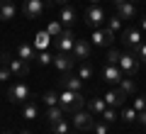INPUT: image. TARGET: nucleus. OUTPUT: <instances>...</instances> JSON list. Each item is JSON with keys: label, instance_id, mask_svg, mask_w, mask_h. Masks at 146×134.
Wrapping results in <instances>:
<instances>
[{"label": "nucleus", "instance_id": "nucleus-1", "mask_svg": "<svg viewBox=\"0 0 146 134\" xmlns=\"http://www.w3.org/2000/svg\"><path fill=\"white\" fill-rule=\"evenodd\" d=\"M83 95H80V90H66V93L58 95V105H61L63 110L68 112H78V110H83Z\"/></svg>", "mask_w": 146, "mask_h": 134}, {"label": "nucleus", "instance_id": "nucleus-2", "mask_svg": "<svg viewBox=\"0 0 146 134\" xmlns=\"http://www.w3.org/2000/svg\"><path fill=\"white\" fill-rule=\"evenodd\" d=\"M32 98V90L27 83H15V85L7 88V100H10L12 105H20V103H27V100Z\"/></svg>", "mask_w": 146, "mask_h": 134}, {"label": "nucleus", "instance_id": "nucleus-3", "mask_svg": "<svg viewBox=\"0 0 146 134\" xmlns=\"http://www.w3.org/2000/svg\"><path fill=\"white\" fill-rule=\"evenodd\" d=\"M117 66L122 68V73H124V76H136V71H139V59L131 56V54H122Z\"/></svg>", "mask_w": 146, "mask_h": 134}, {"label": "nucleus", "instance_id": "nucleus-4", "mask_svg": "<svg viewBox=\"0 0 146 134\" xmlns=\"http://www.w3.org/2000/svg\"><path fill=\"white\" fill-rule=\"evenodd\" d=\"M44 7H46L44 0H25L22 12H25V17H29V20H36V17L44 12Z\"/></svg>", "mask_w": 146, "mask_h": 134}, {"label": "nucleus", "instance_id": "nucleus-5", "mask_svg": "<svg viewBox=\"0 0 146 134\" xmlns=\"http://www.w3.org/2000/svg\"><path fill=\"white\" fill-rule=\"evenodd\" d=\"M105 20H107V15H105V10L100 5H90L88 7V12H85V22H88V27H100Z\"/></svg>", "mask_w": 146, "mask_h": 134}, {"label": "nucleus", "instance_id": "nucleus-6", "mask_svg": "<svg viewBox=\"0 0 146 134\" xmlns=\"http://www.w3.org/2000/svg\"><path fill=\"white\" fill-rule=\"evenodd\" d=\"M112 3H115L117 15H119L122 20H134V17H136V7H134L131 0H112Z\"/></svg>", "mask_w": 146, "mask_h": 134}, {"label": "nucleus", "instance_id": "nucleus-7", "mask_svg": "<svg viewBox=\"0 0 146 134\" xmlns=\"http://www.w3.org/2000/svg\"><path fill=\"white\" fill-rule=\"evenodd\" d=\"M93 115L90 112H83V110H78V112H73V127L80 129V132H88V129H93Z\"/></svg>", "mask_w": 146, "mask_h": 134}, {"label": "nucleus", "instance_id": "nucleus-8", "mask_svg": "<svg viewBox=\"0 0 146 134\" xmlns=\"http://www.w3.org/2000/svg\"><path fill=\"white\" fill-rule=\"evenodd\" d=\"M105 103H107V107H122V105L127 103V93L122 88H112V90H107V95H105Z\"/></svg>", "mask_w": 146, "mask_h": 134}, {"label": "nucleus", "instance_id": "nucleus-9", "mask_svg": "<svg viewBox=\"0 0 146 134\" xmlns=\"http://www.w3.org/2000/svg\"><path fill=\"white\" fill-rule=\"evenodd\" d=\"M73 54H68V51H58L56 56H54V66L58 68L61 73H68V71H73Z\"/></svg>", "mask_w": 146, "mask_h": 134}, {"label": "nucleus", "instance_id": "nucleus-10", "mask_svg": "<svg viewBox=\"0 0 146 134\" xmlns=\"http://www.w3.org/2000/svg\"><path fill=\"white\" fill-rule=\"evenodd\" d=\"M115 41V32L112 29H95L93 32V44L95 47H112Z\"/></svg>", "mask_w": 146, "mask_h": 134}, {"label": "nucleus", "instance_id": "nucleus-11", "mask_svg": "<svg viewBox=\"0 0 146 134\" xmlns=\"http://www.w3.org/2000/svg\"><path fill=\"white\" fill-rule=\"evenodd\" d=\"M102 78L110 83V85H117V83L124 78V73H122V68L117 66V63H107V66H105V71H102Z\"/></svg>", "mask_w": 146, "mask_h": 134}, {"label": "nucleus", "instance_id": "nucleus-12", "mask_svg": "<svg viewBox=\"0 0 146 134\" xmlns=\"http://www.w3.org/2000/svg\"><path fill=\"white\" fill-rule=\"evenodd\" d=\"M73 44H76V37H73L71 29H63L61 37H56V49H58V51H68V54H71L73 51Z\"/></svg>", "mask_w": 146, "mask_h": 134}, {"label": "nucleus", "instance_id": "nucleus-13", "mask_svg": "<svg viewBox=\"0 0 146 134\" xmlns=\"http://www.w3.org/2000/svg\"><path fill=\"white\" fill-rule=\"evenodd\" d=\"M7 66H10V73H12L15 78H25L27 73H29V63L22 61L20 56H15V59L10 56V63H7Z\"/></svg>", "mask_w": 146, "mask_h": 134}, {"label": "nucleus", "instance_id": "nucleus-14", "mask_svg": "<svg viewBox=\"0 0 146 134\" xmlns=\"http://www.w3.org/2000/svg\"><path fill=\"white\" fill-rule=\"evenodd\" d=\"M71 54H73V59H78V61H88L90 59V44L85 39H76Z\"/></svg>", "mask_w": 146, "mask_h": 134}, {"label": "nucleus", "instance_id": "nucleus-15", "mask_svg": "<svg viewBox=\"0 0 146 134\" xmlns=\"http://www.w3.org/2000/svg\"><path fill=\"white\" fill-rule=\"evenodd\" d=\"M122 41H124L129 49H134V51H136V47L141 44V34H139V29H134V27H127V29L122 32Z\"/></svg>", "mask_w": 146, "mask_h": 134}, {"label": "nucleus", "instance_id": "nucleus-16", "mask_svg": "<svg viewBox=\"0 0 146 134\" xmlns=\"http://www.w3.org/2000/svg\"><path fill=\"white\" fill-rule=\"evenodd\" d=\"M61 85L66 88V90H80V88H83V81L68 71V73H63V76H61Z\"/></svg>", "mask_w": 146, "mask_h": 134}, {"label": "nucleus", "instance_id": "nucleus-17", "mask_svg": "<svg viewBox=\"0 0 146 134\" xmlns=\"http://www.w3.org/2000/svg\"><path fill=\"white\" fill-rule=\"evenodd\" d=\"M15 17V3L12 0H0V22H7Z\"/></svg>", "mask_w": 146, "mask_h": 134}, {"label": "nucleus", "instance_id": "nucleus-18", "mask_svg": "<svg viewBox=\"0 0 146 134\" xmlns=\"http://www.w3.org/2000/svg\"><path fill=\"white\" fill-rule=\"evenodd\" d=\"M17 56H20L22 61H27V63H29L32 59H36V49L32 47V44H27V41H22L20 47H17Z\"/></svg>", "mask_w": 146, "mask_h": 134}, {"label": "nucleus", "instance_id": "nucleus-19", "mask_svg": "<svg viewBox=\"0 0 146 134\" xmlns=\"http://www.w3.org/2000/svg\"><path fill=\"white\" fill-rule=\"evenodd\" d=\"M58 22H61L63 27H73V22H76V10L68 5L61 7V15H58Z\"/></svg>", "mask_w": 146, "mask_h": 134}, {"label": "nucleus", "instance_id": "nucleus-20", "mask_svg": "<svg viewBox=\"0 0 146 134\" xmlns=\"http://www.w3.org/2000/svg\"><path fill=\"white\" fill-rule=\"evenodd\" d=\"M46 117H49L51 124H56V122H61V119L66 117V110H63L61 105H51V107L46 110Z\"/></svg>", "mask_w": 146, "mask_h": 134}, {"label": "nucleus", "instance_id": "nucleus-21", "mask_svg": "<svg viewBox=\"0 0 146 134\" xmlns=\"http://www.w3.org/2000/svg\"><path fill=\"white\" fill-rule=\"evenodd\" d=\"M46 32H49V37H51V39H56V37H61V32H63V25L58 20H51L46 25Z\"/></svg>", "mask_w": 146, "mask_h": 134}, {"label": "nucleus", "instance_id": "nucleus-22", "mask_svg": "<svg viewBox=\"0 0 146 134\" xmlns=\"http://www.w3.org/2000/svg\"><path fill=\"white\" fill-rule=\"evenodd\" d=\"M105 107H107L105 98H95V100H90V115H102Z\"/></svg>", "mask_w": 146, "mask_h": 134}, {"label": "nucleus", "instance_id": "nucleus-23", "mask_svg": "<svg viewBox=\"0 0 146 134\" xmlns=\"http://www.w3.org/2000/svg\"><path fill=\"white\" fill-rule=\"evenodd\" d=\"M22 115H25V119H34L39 117V110H36L34 103H25V107H22Z\"/></svg>", "mask_w": 146, "mask_h": 134}, {"label": "nucleus", "instance_id": "nucleus-24", "mask_svg": "<svg viewBox=\"0 0 146 134\" xmlns=\"http://www.w3.org/2000/svg\"><path fill=\"white\" fill-rule=\"evenodd\" d=\"M49 39H51V37H49L46 29L39 32V34H36V41H34V49H46L49 47Z\"/></svg>", "mask_w": 146, "mask_h": 134}, {"label": "nucleus", "instance_id": "nucleus-25", "mask_svg": "<svg viewBox=\"0 0 146 134\" xmlns=\"http://www.w3.org/2000/svg\"><path fill=\"white\" fill-rule=\"evenodd\" d=\"M119 83H122V90H124L127 95H131V93H136V83L131 81V76H124V78H122Z\"/></svg>", "mask_w": 146, "mask_h": 134}, {"label": "nucleus", "instance_id": "nucleus-26", "mask_svg": "<svg viewBox=\"0 0 146 134\" xmlns=\"http://www.w3.org/2000/svg\"><path fill=\"white\" fill-rule=\"evenodd\" d=\"M100 117H102V122H107V124H110V122H117V119H119V115L115 112V107H105Z\"/></svg>", "mask_w": 146, "mask_h": 134}, {"label": "nucleus", "instance_id": "nucleus-27", "mask_svg": "<svg viewBox=\"0 0 146 134\" xmlns=\"http://www.w3.org/2000/svg\"><path fill=\"white\" fill-rule=\"evenodd\" d=\"M68 132H71V127H68L66 119H61V122L51 124V134H68Z\"/></svg>", "mask_w": 146, "mask_h": 134}, {"label": "nucleus", "instance_id": "nucleus-28", "mask_svg": "<svg viewBox=\"0 0 146 134\" xmlns=\"http://www.w3.org/2000/svg\"><path fill=\"white\" fill-rule=\"evenodd\" d=\"M78 78L80 81H85V78H93V66H90V63H80V68H78Z\"/></svg>", "mask_w": 146, "mask_h": 134}, {"label": "nucleus", "instance_id": "nucleus-29", "mask_svg": "<svg viewBox=\"0 0 146 134\" xmlns=\"http://www.w3.org/2000/svg\"><path fill=\"white\" fill-rule=\"evenodd\" d=\"M119 27H122V17H119V15H115V17H107V29H112V32H119Z\"/></svg>", "mask_w": 146, "mask_h": 134}, {"label": "nucleus", "instance_id": "nucleus-30", "mask_svg": "<svg viewBox=\"0 0 146 134\" xmlns=\"http://www.w3.org/2000/svg\"><path fill=\"white\" fill-rule=\"evenodd\" d=\"M122 119H124V122H134V119H139V112H136L134 107H127L124 112H122Z\"/></svg>", "mask_w": 146, "mask_h": 134}, {"label": "nucleus", "instance_id": "nucleus-31", "mask_svg": "<svg viewBox=\"0 0 146 134\" xmlns=\"http://www.w3.org/2000/svg\"><path fill=\"white\" fill-rule=\"evenodd\" d=\"M44 103L49 105V107H51V105H58V93H54V90H49V93H44Z\"/></svg>", "mask_w": 146, "mask_h": 134}, {"label": "nucleus", "instance_id": "nucleus-32", "mask_svg": "<svg viewBox=\"0 0 146 134\" xmlns=\"http://www.w3.org/2000/svg\"><path fill=\"white\" fill-rule=\"evenodd\" d=\"M119 56H122V51H119V49L110 47V51H107V61H110V63H119Z\"/></svg>", "mask_w": 146, "mask_h": 134}, {"label": "nucleus", "instance_id": "nucleus-33", "mask_svg": "<svg viewBox=\"0 0 146 134\" xmlns=\"http://www.w3.org/2000/svg\"><path fill=\"white\" fill-rule=\"evenodd\" d=\"M93 132H95V134H107V132H110V124H107V122H95V124H93Z\"/></svg>", "mask_w": 146, "mask_h": 134}, {"label": "nucleus", "instance_id": "nucleus-34", "mask_svg": "<svg viewBox=\"0 0 146 134\" xmlns=\"http://www.w3.org/2000/svg\"><path fill=\"white\" fill-rule=\"evenodd\" d=\"M134 110L136 112H144L146 110V95H139V98L134 100Z\"/></svg>", "mask_w": 146, "mask_h": 134}, {"label": "nucleus", "instance_id": "nucleus-35", "mask_svg": "<svg viewBox=\"0 0 146 134\" xmlns=\"http://www.w3.org/2000/svg\"><path fill=\"white\" fill-rule=\"evenodd\" d=\"M136 59H139V63H146V44L136 47Z\"/></svg>", "mask_w": 146, "mask_h": 134}, {"label": "nucleus", "instance_id": "nucleus-36", "mask_svg": "<svg viewBox=\"0 0 146 134\" xmlns=\"http://www.w3.org/2000/svg\"><path fill=\"white\" fill-rule=\"evenodd\" d=\"M36 59H39V63H42V66H49V63H51V61H54V59H51V56H49V54H46V51H42V54H39V56H36Z\"/></svg>", "mask_w": 146, "mask_h": 134}, {"label": "nucleus", "instance_id": "nucleus-37", "mask_svg": "<svg viewBox=\"0 0 146 134\" xmlns=\"http://www.w3.org/2000/svg\"><path fill=\"white\" fill-rule=\"evenodd\" d=\"M139 122L146 127V110H144V112H139Z\"/></svg>", "mask_w": 146, "mask_h": 134}, {"label": "nucleus", "instance_id": "nucleus-38", "mask_svg": "<svg viewBox=\"0 0 146 134\" xmlns=\"http://www.w3.org/2000/svg\"><path fill=\"white\" fill-rule=\"evenodd\" d=\"M51 3H56V5H61V7H63V5H68V0H51Z\"/></svg>", "mask_w": 146, "mask_h": 134}, {"label": "nucleus", "instance_id": "nucleus-39", "mask_svg": "<svg viewBox=\"0 0 146 134\" xmlns=\"http://www.w3.org/2000/svg\"><path fill=\"white\" fill-rule=\"evenodd\" d=\"M141 29H146V17H144V20H141Z\"/></svg>", "mask_w": 146, "mask_h": 134}, {"label": "nucleus", "instance_id": "nucleus-40", "mask_svg": "<svg viewBox=\"0 0 146 134\" xmlns=\"http://www.w3.org/2000/svg\"><path fill=\"white\" fill-rule=\"evenodd\" d=\"M20 134H32V132H27V129H25V132H20Z\"/></svg>", "mask_w": 146, "mask_h": 134}, {"label": "nucleus", "instance_id": "nucleus-41", "mask_svg": "<svg viewBox=\"0 0 146 134\" xmlns=\"http://www.w3.org/2000/svg\"><path fill=\"white\" fill-rule=\"evenodd\" d=\"M98 3H100V0H93V5H98Z\"/></svg>", "mask_w": 146, "mask_h": 134}, {"label": "nucleus", "instance_id": "nucleus-42", "mask_svg": "<svg viewBox=\"0 0 146 134\" xmlns=\"http://www.w3.org/2000/svg\"><path fill=\"white\" fill-rule=\"evenodd\" d=\"M5 134H10V132H5Z\"/></svg>", "mask_w": 146, "mask_h": 134}, {"label": "nucleus", "instance_id": "nucleus-43", "mask_svg": "<svg viewBox=\"0 0 146 134\" xmlns=\"http://www.w3.org/2000/svg\"><path fill=\"white\" fill-rule=\"evenodd\" d=\"M68 134H71V132H68Z\"/></svg>", "mask_w": 146, "mask_h": 134}]
</instances>
